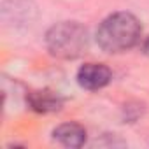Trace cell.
Here are the masks:
<instances>
[{
    "instance_id": "cell-6",
    "label": "cell",
    "mask_w": 149,
    "mask_h": 149,
    "mask_svg": "<svg viewBox=\"0 0 149 149\" xmlns=\"http://www.w3.org/2000/svg\"><path fill=\"white\" fill-rule=\"evenodd\" d=\"M142 53L149 56V37H146V39L142 40Z\"/></svg>"
},
{
    "instance_id": "cell-4",
    "label": "cell",
    "mask_w": 149,
    "mask_h": 149,
    "mask_svg": "<svg viewBox=\"0 0 149 149\" xmlns=\"http://www.w3.org/2000/svg\"><path fill=\"white\" fill-rule=\"evenodd\" d=\"M26 104L32 111L39 114H49L63 107V98L51 90H35L26 95Z\"/></svg>"
},
{
    "instance_id": "cell-2",
    "label": "cell",
    "mask_w": 149,
    "mask_h": 149,
    "mask_svg": "<svg viewBox=\"0 0 149 149\" xmlns=\"http://www.w3.org/2000/svg\"><path fill=\"white\" fill-rule=\"evenodd\" d=\"M47 51L61 60H76L88 49V32L77 21H61L46 33Z\"/></svg>"
},
{
    "instance_id": "cell-1",
    "label": "cell",
    "mask_w": 149,
    "mask_h": 149,
    "mask_svg": "<svg viewBox=\"0 0 149 149\" xmlns=\"http://www.w3.org/2000/svg\"><path fill=\"white\" fill-rule=\"evenodd\" d=\"M95 37L105 53H125L140 42L142 25L130 13H114L98 25Z\"/></svg>"
},
{
    "instance_id": "cell-3",
    "label": "cell",
    "mask_w": 149,
    "mask_h": 149,
    "mask_svg": "<svg viewBox=\"0 0 149 149\" xmlns=\"http://www.w3.org/2000/svg\"><path fill=\"white\" fill-rule=\"evenodd\" d=\"M112 81V72L104 63H84L77 70V83L81 88L97 91Z\"/></svg>"
},
{
    "instance_id": "cell-5",
    "label": "cell",
    "mask_w": 149,
    "mask_h": 149,
    "mask_svg": "<svg viewBox=\"0 0 149 149\" xmlns=\"http://www.w3.org/2000/svg\"><path fill=\"white\" fill-rule=\"evenodd\" d=\"M53 139L65 147H81L86 142V128L79 123H63L53 130Z\"/></svg>"
}]
</instances>
